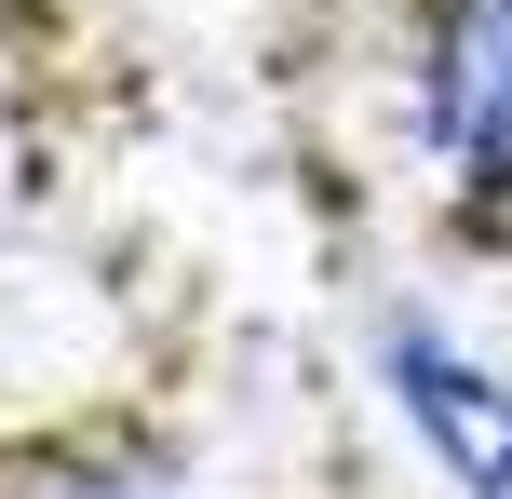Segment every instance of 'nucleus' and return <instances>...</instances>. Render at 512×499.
Here are the masks:
<instances>
[{
  "label": "nucleus",
  "instance_id": "f257e3e1",
  "mask_svg": "<svg viewBox=\"0 0 512 499\" xmlns=\"http://www.w3.org/2000/svg\"><path fill=\"white\" fill-rule=\"evenodd\" d=\"M405 135L472 230H512V0L405 14Z\"/></svg>",
  "mask_w": 512,
  "mask_h": 499
},
{
  "label": "nucleus",
  "instance_id": "f03ea898",
  "mask_svg": "<svg viewBox=\"0 0 512 499\" xmlns=\"http://www.w3.org/2000/svg\"><path fill=\"white\" fill-rule=\"evenodd\" d=\"M364 378H378L391 432L432 459L445 499H512V365L499 351H472L445 311L405 297V311L364 324Z\"/></svg>",
  "mask_w": 512,
  "mask_h": 499
},
{
  "label": "nucleus",
  "instance_id": "7ed1b4c3",
  "mask_svg": "<svg viewBox=\"0 0 512 499\" xmlns=\"http://www.w3.org/2000/svg\"><path fill=\"white\" fill-rule=\"evenodd\" d=\"M0 499H203V486L176 459H149V446H54L41 473H14Z\"/></svg>",
  "mask_w": 512,
  "mask_h": 499
}]
</instances>
